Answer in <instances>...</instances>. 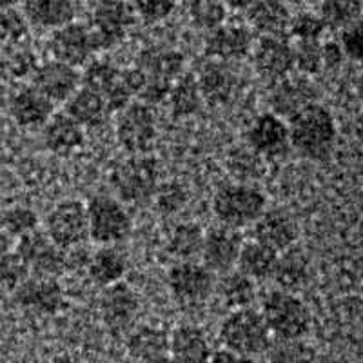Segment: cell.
Returning a JSON list of instances; mask_svg holds the SVG:
<instances>
[{
	"label": "cell",
	"mask_w": 363,
	"mask_h": 363,
	"mask_svg": "<svg viewBox=\"0 0 363 363\" xmlns=\"http://www.w3.org/2000/svg\"><path fill=\"white\" fill-rule=\"evenodd\" d=\"M289 125L291 147L309 160H325L330 157L336 145L335 115L320 102L313 104L293 118L287 120Z\"/></svg>",
	"instance_id": "1"
},
{
	"label": "cell",
	"mask_w": 363,
	"mask_h": 363,
	"mask_svg": "<svg viewBox=\"0 0 363 363\" xmlns=\"http://www.w3.org/2000/svg\"><path fill=\"white\" fill-rule=\"evenodd\" d=\"M160 162L151 155H129L111 173L115 199L124 206L151 202L160 186Z\"/></svg>",
	"instance_id": "2"
},
{
	"label": "cell",
	"mask_w": 363,
	"mask_h": 363,
	"mask_svg": "<svg viewBox=\"0 0 363 363\" xmlns=\"http://www.w3.org/2000/svg\"><path fill=\"white\" fill-rule=\"evenodd\" d=\"M211 207L220 225L238 231L252 225L264 215V211L267 209V199L252 184L227 182L216 189Z\"/></svg>",
	"instance_id": "3"
},
{
	"label": "cell",
	"mask_w": 363,
	"mask_h": 363,
	"mask_svg": "<svg viewBox=\"0 0 363 363\" xmlns=\"http://www.w3.org/2000/svg\"><path fill=\"white\" fill-rule=\"evenodd\" d=\"M262 318L272 338H306L313 325L309 306L296 293L274 289L262 300Z\"/></svg>",
	"instance_id": "4"
},
{
	"label": "cell",
	"mask_w": 363,
	"mask_h": 363,
	"mask_svg": "<svg viewBox=\"0 0 363 363\" xmlns=\"http://www.w3.org/2000/svg\"><path fill=\"white\" fill-rule=\"evenodd\" d=\"M218 336L223 349L249 358L264 354L272 338L260 311L252 307L235 309L227 314L222 320Z\"/></svg>",
	"instance_id": "5"
},
{
	"label": "cell",
	"mask_w": 363,
	"mask_h": 363,
	"mask_svg": "<svg viewBox=\"0 0 363 363\" xmlns=\"http://www.w3.org/2000/svg\"><path fill=\"white\" fill-rule=\"evenodd\" d=\"M135 22L129 0H96L87 26L95 51H109L122 44Z\"/></svg>",
	"instance_id": "6"
},
{
	"label": "cell",
	"mask_w": 363,
	"mask_h": 363,
	"mask_svg": "<svg viewBox=\"0 0 363 363\" xmlns=\"http://www.w3.org/2000/svg\"><path fill=\"white\" fill-rule=\"evenodd\" d=\"M89 238L100 245H115L124 242L133 231V220L128 207L108 194H96L87 202Z\"/></svg>",
	"instance_id": "7"
},
{
	"label": "cell",
	"mask_w": 363,
	"mask_h": 363,
	"mask_svg": "<svg viewBox=\"0 0 363 363\" xmlns=\"http://www.w3.org/2000/svg\"><path fill=\"white\" fill-rule=\"evenodd\" d=\"M116 140L129 155H149L158 136V120L153 106L133 100L116 116Z\"/></svg>",
	"instance_id": "8"
},
{
	"label": "cell",
	"mask_w": 363,
	"mask_h": 363,
	"mask_svg": "<svg viewBox=\"0 0 363 363\" xmlns=\"http://www.w3.org/2000/svg\"><path fill=\"white\" fill-rule=\"evenodd\" d=\"M45 235L62 251L79 247L89 240L86 203L80 200H62L45 216Z\"/></svg>",
	"instance_id": "9"
},
{
	"label": "cell",
	"mask_w": 363,
	"mask_h": 363,
	"mask_svg": "<svg viewBox=\"0 0 363 363\" xmlns=\"http://www.w3.org/2000/svg\"><path fill=\"white\" fill-rule=\"evenodd\" d=\"M245 145L265 162L278 160L289 153V125L274 113H262L245 131Z\"/></svg>",
	"instance_id": "10"
},
{
	"label": "cell",
	"mask_w": 363,
	"mask_h": 363,
	"mask_svg": "<svg viewBox=\"0 0 363 363\" xmlns=\"http://www.w3.org/2000/svg\"><path fill=\"white\" fill-rule=\"evenodd\" d=\"M120 73H122L120 67H116L109 60H100V58H95V60L91 58L84 66V73H80V86L99 93L108 106L109 115L120 113L133 102L131 93L122 84Z\"/></svg>",
	"instance_id": "11"
},
{
	"label": "cell",
	"mask_w": 363,
	"mask_h": 363,
	"mask_svg": "<svg viewBox=\"0 0 363 363\" xmlns=\"http://www.w3.org/2000/svg\"><path fill=\"white\" fill-rule=\"evenodd\" d=\"M17 252L33 277L58 278L66 272V251L51 242L42 231H33L17 242Z\"/></svg>",
	"instance_id": "12"
},
{
	"label": "cell",
	"mask_w": 363,
	"mask_h": 363,
	"mask_svg": "<svg viewBox=\"0 0 363 363\" xmlns=\"http://www.w3.org/2000/svg\"><path fill=\"white\" fill-rule=\"evenodd\" d=\"M167 285L174 300L182 303H200L215 293V274L194 260L177 262L167 271Z\"/></svg>",
	"instance_id": "13"
},
{
	"label": "cell",
	"mask_w": 363,
	"mask_h": 363,
	"mask_svg": "<svg viewBox=\"0 0 363 363\" xmlns=\"http://www.w3.org/2000/svg\"><path fill=\"white\" fill-rule=\"evenodd\" d=\"M251 58L256 73L272 84L294 73L293 44L285 37H260L252 44Z\"/></svg>",
	"instance_id": "14"
},
{
	"label": "cell",
	"mask_w": 363,
	"mask_h": 363,
	"mask_svg": "<svg viewBox=\"0 0 363 363\" xmlns=\"http://www.w3.org/2000/svg\"><path fill=\"white\" fill-rule=\"evenodd\" d=\"M50 53L57 62L79 69L89 62L96 51L87 26L80 22H71L64 28L51 31Z\"/></svg>",
	"instance_id": "15"
},
{
	"label": "cell",
	"mask_w": 363,
	"mask_h": 363,
	"mask_svg": "<svg viewBox=\"0 0 363 363\" xmlns=\"http://www.w3.org/2000/svg\"><path fill=\"white\" fill-rule=\"evenodd\" d=\"M13 298L22 309L45 316L57 314L66 303V293L58 278L28 277L13 293Z\"/></svg>",
	"instance_id": "16"
},
{
	"label": "cell",
	"mask_w": 363,
	"mask_h": 363,
	"mask_svg": "<svg viewBox=\"0 0 363 363\" xmlns=\"http://www.w3.org/2000/svg\"><path fill=\"white\" fill-rule=\"evenodd\" d=\"M244 245V240L238 231L229 227H213L203 236L202 262L213 274H225L233 271L238 262L240 249Z\"/></svg>",
	"instance_id": "17"
},
{
	"label": "cell",
	"mask_w": 363,
	"mask_h": 363,
	"mask_svg": "<svg viewBox=\"0 0 363 363\" xmlns=\"http://www.w3.org/2000/svg\"><path fill=\"white\" fill-rule=\"evenodd\" d=\"M318 102V89L307 77H287L274 82L269 93L271 113L289 120Z\"/></svg>",
	"instance_id": "18"
},
{
	"label": "cell",
	"mask_w": 363,
	"mask_h": 363,
	"mask_svg": "<svg viewBox=\"0 0 363 363\" xmlns=\"http://www.w3.org/2000/svg\"><path fill=\"white\" fill-rule=\"evenodd\" d=\"M255 44L252 31L242 24H222L206 37V55L216 62H235L249 57Z\"/></svg>",
	"instance_id": "19"
},
{
	"label": "cell",
	"mask_w": 363,
	"mask_h": 363,
	"mask_svg": "<svg viewBox=\"0 0 363 363\" xmlns=\"http://www.w3.org/2000/svg\"><path fill=\"white\" fill-rule=\"evenodd\" d=\"M255 242L277 252L293 249L298 242L300 229L291 213L284 209H265L264 215L252 223Z\"/></svg>",
	"instance_id": "20"
},
{
	"label": "cell",
	"mask_w": 363,
	"mask_h": 363,
	"mask_svg": "<svg viewBox=\"0 0 363 363\" xmlns=\"http://www.w3.org/2000/svg\"><path fill=\"white\" fill-rule=\"evenodd\" d=\"M33 87L50 102L66 104L80 87V73L74 67L50 60L37 66L33 73Z\"/></svg>",
	"instance_id": "21"
},
{
	"label": "cell",
	"mask_w": 363,
	"mask_h": 363,
	"mask_svg": "<svg viewBox=\"0 0 363 363\" xmlns=\"http://www.w3.org/2000/svg\"><path fill=\"white\" fill-rule=\"evenodd\" d=\"M140 301L135 291L124 281L106 287L100 300V314L104 323L111 330H124L135 322Z\"/></svg>",
	"instance_id": "22"
},
{
	"label": "cell",
	"mask_w": 363,
	"mask_h": 363,
	"mask_svg": "<svg viewBox=\"0 0 363 363\" xmlns=\"http://www.w3.org/2000/svg\"><path fill=\"white\" fill-rule=\"evenodd\" d=\"M209 338L200 327L180 325L169 335V358L174 363H209L213 356Z\"/></svg>",
	"instance_id": "23"
},
{
	"label": "cell",
	"mask_w": 363,
	"mask_h": 363,
	"mask_svg": "<svg viewBox=\"0 0 363 363\" xmlns=\"http://www.w3.org/2000/svg\"><path fill=\"white\" fill-rule=\"evenodd\" d=\"M55 104L38 93L33 86L22 87L9 102V113H11L15 124L24 129L44 128V124L53 116Z\"/></svg>",
	"instance_id": "24"
},
{
	"label": "cell",
	"mask_w": 363,
	"mask_h": 363,
	"mask_svg": "<svg viewBox=\"0 0 363 363\" xmlns=\"http://www.w3.org/2000/svg\"><path fill=\"white\" fill-rule=\"evenodd\" d=\"M293 13L284 0H256L247 9L249 29L260 37H287Z\"/></svg>",
	"instance_id": "25"
},
{
	"label": "cell",
	"mask_w": 363,
	"mask_h": 363,
	"mask_svg": "<svg viewBox=\"0 0 363 363\" xmlns=\"http://www.w3.org/2000/svg\"><path fill=\"white\" fill-rule=\"evenodd\" d=\"M24 2L26 21L29 28L48 29L55 31L58 28L74 22L77 17V6L73 0H22Z\"/></svg>",
	"instance_id": "26"
},
{
	"label": "cell",
	"mask_w": 363,
	"mask_h": 363,
	"mask_svg": "<svg viewBox=\"0 0 363 363\" xmlns=\"http://www.w3.org/2000/svg\"><path fill=\"white\" fill-rule=\"evenodd\" d=\"M184 55L165 48H149L136 58V67L145 74V80L174 84L184 73Z\"/></svg>",
	"instance_id": "27"
},
{
	"label": "cell",
	"mask_w": 363,
	"mask_h": 363,
	"mask_svg": "<svg viewBox=\"0 0 363 363\" xmlns=\"http://www.w3.org/2000/svg\"><path fill=\"white\" fill-rule=\"evenodd\" d=\"M44 145L55 155H71L79 151L86 142V129L79 125L66 113H58L51 116L44 124L42 135Z\"/></svg>",
	"instance_id": "28"
},
{
	"label": "cell",
	"mask_w": 363,
	"mask_h": 363,
	"mask_svg": "<svg viewBox=\"0 0 363 363\" xmlns=\"http://www.w3.org/2000/svg\"><path fill=\"white\" fill-rule=\"evenodd\" d=\"M196 82H199L203 104H209V106L227 104L236 89L235 73L227 67V64L216 62V60L209 62L200 71Z\"/></svg>",
	"instance_id": "29"
},
{
	"label": "cell",
	"mask_w": 363,
	"mask_h": 363,
	"mask_svg": "<svg viewBox=\"0 0 363 363\" xmlns=\"http://www.w3.org/2000/svg\"><path fill=\"white\" fill-rule=\"evenodd\" d=\"M64 113L84 129H91L104 124V120L109 115V109L99 93L80 86L66 102Z\"/></svg>",
	"instance_id": "30"
},
{
	"label": "cell",
	"mask_w": 363,
	"mask_h": 363,
	"mask_svg": "<svg viewBox=\"0 0 363 363\" xmlns=\"http://www.w3.org/2000/svg\"><path fill=\"white\" fill-rule=\"evenodd\" d=\"M278 258H280V252L251 240V242H244L240 249L236 267H238V272L251 278L256 284V281H264L274 277Z\"/></svg>",
	"instance_id": "31"
},
{
	"label": "cell",
	"mask_w": 363,
	"mask_h": 363,
	"mask_svg": "<svg viewBox=\"0 0 363 363\" xmlns=\"http://www.w3.org/2000/svg\"><path fill=\"white\" fill-rule=\"evenodd\" d=\"M86 272L89 274L93 284L100 285V287L106 289L109 285H115L118 281H122V278L128 272V260L113 245H102L99 251L91 255Z\"/></svg>",
	"instance_id": "32"
},
{
	"label": "cell",
	"mask_w": 363,
	"mask_h": 363,
	"mask_svg": "<svg viewBox=\"0 0 363 363\" xmlns=\"http://www.w3.org/2000/svg\"><path fill=\"white\" fill-rule=\"evenodd\" d=\"M128 354L138 363H149L169 351V335L153 325H142L131 330L125 342Z\"/></svg>",
	"instance_id": "33"
},
{
	"label": "cell",
	"mask_w": 363,
	"mask_h": 363,
	"mask_svg": "<svg viewBox=\"0 0 363 363\" xmlns=\"http://www.w3.org/2000/svg\"><path fill=\"white\" fill-rule=\"evenodd\" d=\"M165 102L169 104V111L173 118H189L202 109L203 99L200 93L196 77L184 74L171 87L169 95Z\"/></svg>",
	"instance_id": "34"
},
{
	"label": "cell",
	"mask_w": 363,
	"mask_h": 363,
	"mask_svg": "<svg viewBox=\"0 0 363 363\" xmlns=\"http://www.w3.org/2000/svg\"><path fill=\"white\" fill-rule=\"evenodd\" d=\"M220 277L222 278L216 281L215 291L229 309H245L252 306L256 298V284L251 278L238 271H229Z\"/></svg>",
	"instance_id": "35"
},
{
	"label": "cell",
	"mask_w": 363,
	"mask_h": 363,
	"mask_svg": "<svg viewBox=\"0 0 363 363\" xmlns=\"http://www.w3.org/2000/svg\"><path fill=\"white\" fill-rule=\"evenodd\" d=\"M203 236H206V233L199 223H178L167 236V252L173 258H177V262L194 260L202 252Z\"/></svg>",
	"instance_id": "36"
},
{
	"label": "cell",
	"mask_w": 363,
	"mask_h": 363,
	"mask_svg": "<svg viewBox=\"0 0 363 363\" xmlns=\"http://www.w3.org/2000/svg\"><path fill=\"white\" fill-rule=\"evenodd\" d=\"M264 354L269 363L316 362V349L306 338H271Z\"/></svg>",
	"instance_id": "37"
},
{
	"label": "cell",
	"mask_w": 363,
	"mask_h": 363,
	"mask_svg": "<svg viewBox=\"0 0 363 363\" xmlns=\"http://www.w3.org/2000/svg\"><path fill=\"white\" fill-rule=\"evenodd\" d=\"M274 281L278 284V289L294 293L301 289L309 280V264H307L306 256L300 252L285 251L284 256L278 258L277 271H274Z\"/></svg>",
	"instance_id": "38"
},
{
	"label": "cell",
	"mask_w": 363,
	"mask_h": 363,
	"mask_svg": "<svg viewBox=\"0 0 363 363\" xmlns=\"http://www.w3.org/2000/svg\"><path fill=\"white\" fill-rule=\"evenodd\" d=\"M225 167L235 182L252 184L265 173V160L251 151L247 145H242L229 151L225 158Z\"/></svg>",
	"instance_id": "39"
},
{
	"label": "cell",
	"mask_w": 363,
	"mask_h": 363,
	"mask_svg": "<svg viewBox=\"0 0 363 363\" xmlns=\"http://www.w3.org/2000/svg\"><path fill=\"white\" fill-rule=\"evenodd\" d=\"M320 18L327 29H342L358 24L362 18V0H322Z\"/></svg>",
	"instance_id": "40"
},
{
	"label": "cell",
	"mask_w": 363,
	"mask_h": 363,
	"mask_svg": "<svg viewBox=\"0 0 363 363\" xmlns=\"http://www.w3.org/2000/svg\"><path fill=\"white\" fill-rule=\"evenodd\" d=\"M227 11L229 9L225 8L222 0H191L189 8H187L194 28L203 29L207 33L225 24Z\"/></svg>",
	"instance_id": "41"
},
{
	"label": "cell",
	"mask_w": 363,
	"mask_h": 363,
	"mask_svg": "<svg viewBox=\"0 0 363 363\" xmlns=\"http://www.w3.org/2000/svg\"><path fill=\"white\" fill-rule=\"evenodd\" d=\"M0 229L9 238H22L38 229V215L31 207L13 206L0 213Z\"/></svg>",
	"instance_id": "42"
},
{
	"label": "cell",
	"mask_w": 363,
	"mask_h": 363,
	"mask_svg": "<svg viewBox=\"0 0 363 363\" xmlns=\"http://www.w3.org/2000/svg\"><path fill=\"white\" fill-rule=\"evenodd\" d=\"M29 277V271L17 252L0 255V294H13Z\"/></svg>",
	"instance_id": "43"
},
{
	"label": "cell",
	"mask_w": 363,
	"mask_h": 363,
	"mask_svg": "<svg viewBox=\"0 0 363 363\" xmlns=\"http://www.w3.org/2000/svg\"><path fill=\"white\" fill-rule=\"evenodd\" d=\"M325 29V24L318 13L300 11L291 17L287 35H291L296 42H318L322 40Z\"/></svg>",
	"instance_id": "44"
},
{
	"label": "cell",
	"mask_w": 363,
	"mask_h": 363,
	"mask_svg": "<svg viewBox=\"0 0 363 363\" xmlns=\"http://www.w3.org/2000/svg\"><path fill=\"white\" fill-rule=\"evenodd\" d=\"M29 37V24L17 8L0 11V44L18 45Z\"/></svg>",
	"instance_id": "45"
},
{
	"label": "cell",
	"mask_w": 363,
	"mask_h": 363,
	"mask_svg": "<svg viewBox=\"0 0 363 363\" xmlns=\"http://www.w3.org/2000/svg\"><path fill=\"white\" fill-rule=\"evenodd\" d=\"M294 71L301 77H311L322 71V40L296 42L293 45Z\"/></svg>",
	"instance_id": "46"
},
{
	"label": "cell",
	"mask_w": 363,
	"mask_h": 363,
	"mask_svg": "<svg viewBox=\"0 0 363 363\" xmlns=\"http://www.w3.org/2000/svg\"><path fill=\"white\" fill-rule=\"evenodd\" d=\"M155 206H157L158 215L162 216H173L177 215L182 207L187 202V191L177 184V182H169V184H160L153 196Z\"/></svg>",
	"instance_id": "47"
},
{
	"label": "cell",
	"mask_w": 363,
	"mask_h": 363,
	"mask_svg": "<svg viewBox=\"0 0 363 363\" xmlns=\"http://www.w3.org/2000/svg\"><path fill=\"white\" fill-rule=\"evenodd\" d=\"M133 13L145 24L165 21L177 8V0H129Z\"/></svg>",
	"instance_id": "48"
},
{
	"label": "cell",
	"mask_w": 363,
	"mask_h": 363,
	"mask_svg": "<svg viewBox=\"0 0 363 363\" xmlns=\"http://www.w3.org/2000/svg\"><path fill=\"white\" fill-rule=\"evenodd\" d=\"M338 44L342 48L345 58L352 62H359L363 55V40H362V24H352L349 28L340 31Z\"/></svg>",
	"instance_id": "49"
},
{
	"label": "cell",
	"mask_w": 363,
	"mask_h": 363,
	"mask_svg": "<svg viewBox=\"0 0 363 363\" xmlns=\"http://www.w3.org/2000/svg\"><path fill=\"white\" fill-rule=\"evenodd\" d=\"M345 60L338 40L322 42V69H338Z\"/></svg>",
	"instance_id": "50"
},
{
	"label": "cell",
	"mask_w": 363,
	"mask_h": 363,
	"mask_svg": "<svg viewBox=\"0 0 363 363\" xmlns=\"http://www.w3.org/2000/svg\"><path fill=\"white\" fill-rule=\"evenodd\" d=\"M209 363H256L255 358H249V356L238 354V352L227 351V349H218V351L213 352Z\"/></svg>",
	"instance_id": "51"
},
{
	"label": "cell",
	"mask_w": 363,
	"mask_h": 363,
	"mask_svg": "<svg viewBox=\"0 0 363 363\" xmlns=\"http://www.w3.org/2000/svg\"><path fill=\"white\" fill-rule=\"evenodd\" d=\"M227 9H235V11H247L256 0H222Z\"/></svg>",
	"instance_id": "52"
},
{
	"label": "cell",
	"mask_w": 363,
	"mask_h": 363,
	"mask_svg": "<svg viewBox=\"0 0 363 363\" xmlns=\"http://www.w3.org/2000/svg\"><path fill=\"white\" fill-rule=\"evenodd\" d=\"M9 245H11V238H9V236L6 235L2 229H0V255L6 251H9Z\"/></svg>",
	"instance_id": "53"
},
{
	"label": "cell",
	"mask_w": 363,
	"mask_h": 363,
	"mask_svg": "<svg viewBox=\"0 0 363 363\" xmlns=\"http://www.w3.org/2000/svg\"><path fill=\"white\" fill-rule=\"evenodd\" d=\"M22 0H0V11L2 9H11V8H17L21 4Z\"/></svg>",
	"instance_id": "54"
},
{
	"label": "cell",
	"mask_w": 363,
	"mask_h": 363,
	"mask_svg": "<svg viewBox=\"0 0 363 363\" xmlns=\"http://www.w3.org/2000/svg\"><path fill=\"white\" fill-rule=\"evenodd\" d=\"M51 363H80V362L77 358H73V356L62 354V356H57Z\"/></svg>",
	"instance_id": "55"
},
{
	"label": "cell",
	"mask_w": 363,
	"mask_h": 363,
	"mask_svg": "<svg viewBox=\"0 0 363 363\" xmlns=\"http://www.w3.org/2000/svg\"><path fill=\"white\" fill-rule=\"evenodd\" d=\"M149 363H174V362L169 358V354H165V356H160V358H157V359H151Z\"/></svg>",
	"instance_id": "56"
}]
</instances>
